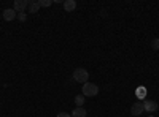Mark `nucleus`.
Wrapping results in <instances>:
<instances>
[{"label": "nucleus", "mask_w": 159, "mask_h": 117, "mask_svg": "<svg viewBox=\"0 0 159 117\" xmlns=\"http://www.w3.org/2000/svg\"><path fill=\"white\" fill-rule=\"evenodd\" d=\"M73 79H75L76 82H80V84H86L88 79H89L88 70H86V68H76V70L73 71Z\"/></svg>", "instance_id": "1"}, {"label": "nucleus", "mask_w": 159, "mask_h": 117, "mask_svg": "<svg viewBox=\"0 0 159 117\" xmlns=\"http://www.w3.org/2000/svg\"><path fill=\"white\" fill-rule=\"evenodd\" d=\"M81 94H83L84 97H96V95L99 94V87H97L96 84H92V82L88 81L86 84H83Z\"/></svg>", "instance_id": "2"}, {"label": "nucleus", "mask_w": 159, "mask_h": 117, "mask_svg": "<svg viewBox=\"0 0 159 117\" xmlns=\"http://www.w3.org/2000/svg\"><path fill=\"white\" fill-rule=\"evenodd\" d=\"M157 103L156 101H153V100H145L143 101V109H145V112H148V114H153V112H156L157 111Z\"/></svg>", "instance_id": "3"}, {"label": "nucleus", "mask_w": 159, "mask_h": 117, "mask_svg": "<svg viewBox=\"0 0 159 117\" xmlns=\"http://www.w3.org/2000/svg\"><path fill=\"white\" fill-rule=\"evenodd\" d=\"M143 112H145V109H143V101H135L134 105L130 106V114H132V115L139 117V115H142Z\"/></svg>", "instance_id": "4"}, {"label": "nucleus", "mask_w": 159, "mask_h": 117, "mask_svg": "<svg viewBox=\"0 0 159 117\" xmlns=\"http://www.w3.org/2000/svg\"><path fill=\"white\" fill-rule=\"evenodd\" d=\"M2 18H3V21L11 22V21H15V19L18 18V13L13 10V8H7V10H3V13H2Z\"/></svg>", "instance_id": "5"}, {"label": "nucleus", "mask_w": 159, "mask_h": 117, "mask_svg": "<svg viewBox=\"0 0 159 117\" xmlns=\"http://www.w3.org/2000/svg\"><path fill=\"white\" fill-rule=\"evenodd\" d=\"M27 6H29V0H15L13 10H15L16 13H24Z\"/></svg>", "instance_id": "6"}, {"label": "nucleus", "mask_w": 159, "mask_h": 117, "mask_svg": "<svg viewBox=\"0 0 159 117\" xmlns=\"http://www.w3.org/2000/svg\"><path fill=\"white\" fill-rule=\"evenodd\" d=\"M62 5H64V10L67 11V13H70V11L76 10V2H75V0H65V2H64Z\"/></svg>", "instance_id": "7"}, {"label": "nucleus", "mask_w": 159, "mask_h": 117, "mask_svg": "<svg viewBox=\"0 0 159 117\" xmlns=\"http://www.w3.org/2000/svg\"><path fill=\"white\" fill-rule=\"evenodd\" d=\"M88 115V111L84 108H75L72 111V117H86Z\"/></svg>", "instance_id": "8"}, {"label": "nucleus", "mask_w": 159, "mask_h": 117, "mask_svg": "<svg viewBox=\"0 0 159 117\" xmlns=\"http://www.w3.org/2000/svg\"><path fill=\"white\" fill-rule=\"evenodd\" d=\"M29 13H38V10H40V5H38V2H35V0H29Z\"/></svg>", "instance_id": "9"}, {"label": "nucleus", "mask_w": 159, "mask_h": 117, "mask_svg": "<svg viewBox=\"0 0 159 117\" xmlns=\"http://www.w3.org/2000/svg\"><path fill=\"white\" fill-rule=\"evenodd\" d=\"M84 95L81 94V95H76L75 97V105H76V108H83V105H84Z\"/></svg>", "instance_id": "10"}, {"label": "nucleus", "mask_w": 159, "mask_h": 117, "mask_svg": "<svg viewBox=\"0 0 159 117\" xmlns=\"http://www.w3.org/2000/svg\"><path fill=\"white\" fill-rule=\"evenodd\" d=\"M135 95H137V98L143 100L145 97H147V89H145V87H137V92H135Z\"/></svg>", "instance_id": "11"}, {"label": "nucleus", "mask_w": 159, "mask_h": 117, "mask_svg": "<svg viewBox=\"0 0 159 117\" xmlns=\"http://www.w3.org/2000/svg\"><path fill=\"white\" fill-rule=\"evenodd\" d=\"M38 5L40 8H48L52 5V0H38Z\"/></svg>", "instance_id": "12"}, {"label": "nucleus", "mask_w": 159, "mask_h": 117, "mask_svg": "<svg viewBox=\"0 0 159 117\" xmlns=\"http://www.w3.org/2000/svg\"><path fill=\"white\" fill-rule=\"evenodd\" d=\"M151 48H153V51H159V38H153Z\"/></svg>", "instance_id": "13"}, {"label": "nucleus", "mask_w": 159, "mask_h": 117, "mask_svg": "<svg viewBox=\"0 0 159 117\" xmlns=\"http://www.w3.org/2000/svg\"><path fill=\"white\" fill-rule=\"evenodd\" d=\"M18 19H19L21 22H24L25 19H27V15H25V13H18Z\"/></svg>", "instance_id": "14"}, {"label": "nucleus", "mask_w": 159, "mask_h": 117, "mask_svg": "<svg viewBox=\"0 0 159 117\" xmlns=\"http://www.w3.org/2000/svg\"><path fill=\"white\" fill-rule=\"evenodd\" d=\"M57 117H72L70 114H67V112H59L57 114Z\"/></svg>", "instance_id": "15"}, {"label": "nucleus", "mask_w": 159, "mask_h": 117, "mask_svg": "<svg viewBox=\"0 0 159 117\" xmlns=\"http://www.w3.org/2000/svg\"><path fill=\"white\" fill-rule=\"evenodd\" d=\"M147 117H154V115H151V114H150V115H147Z\"/></svg>", "instance_id": "16"}]
</instances>
